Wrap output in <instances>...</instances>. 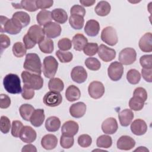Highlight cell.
Here are the masks:
<instances>
[{"instance_id": "cell-57", "label": "cell", "mask_w": 152, "mask_h": 152, "mask_svg": "<svg viewBox=\"0 0 152 152\" xmlns=\"http://www.w3.org/2000/svg\"><path fill=\"white\" fill-rule=\"evenodd\" d=\"M141 74L142 78L147 81L151 83L152 81V69H141Z\"/></svg>"}, {"instance_id": "cell-55", "label": "cell", "mask_w": 152, "mask_h": 152, "mask_svg": "<svg viewBox=\"0 0 152 152\" xmlns=\"http://www.w3.org/2000/svg\"><path fill=\"white\" fill-rule=\"evenodd\" d=\"M11 104V99L10 97L5 94L0 95V107L1 109H7Z\"/></svg>"}, {"instance_id": "cell-28", "label": "cell", "mask_w": 152, "mask_h": 152, "mask_svg": "<svg viewBox=\"0 0 152 152\" xmlns=\"http://www.w3.org/2000/svg\"><path fill=\"white\" fill-rule=\"evenodd\" d=\"M81 91L80 89L74 85L69 86L66 90L65 97L69 102H74L80 99Z\"/></svg>"}, {"instance_id": "cell-23", "label": "cell", "mask_w": 152, "mask_h": 152, "mask_svg": "<svg viewBox=\"0 0 152 152\" xmlns=\"http://www.w3.org/2000/svg\"><path fill=\"white\" fill-rule=\"evenodd\" d=\"M100 30L99 23L95 20H90L87 21L84 27V31L91 37L96 36L98 34Z\"/></svg>"}, {"instance_id": "cell-36", "label": "cell", "mask_w": 152, "mask_h": 152, "mask_svg": "<svg viewBox=\"0 0 152 152\" xmlns=\"http://www.w3.org/2000/svg\"><path fill=\"white\" fill-rule=\"evenodd\" d=\"M34 110V107L30 104H23L19 108L20 114L21 118L26 121H30V117Z\"/></svg>"}, {"instance_id": "cell-52", "label": "cell", "mask_w": 152, "mask_h": 152, "mask_svg": "<svg viewBox=\"0 0 152 152\" xmlns=\"http://www.w3.org/2000/svg\"><path fill=\"white\" fill-rule=\"evenodd\" d=\"M34 96V90L28 87V86L24 85L22 90L21 96L24 99L30 100Z\"/></svg>"}, {"instance_id": "cell-48", "label": "cell", "mask_w": 152, "mask_h": 152, "mask_svg": "<svg viewBox=\"0 0 152 152\" xmlns=\"http://www.w3.org/2000/svg\"><path fill=\"white\" fill-rule=\"evenodd\" d=\"M133 97L145 102L147 99V93L145 88L141 87H137L134 91Z\"/></svg>"}, {"instance_id": "cell-38", "label": "cell", "mask_w": 152, "mask_h": 152, "mask_svg": "<svg viewBox=\"0 0 152 152\" xmlns=\"http://www.w3.org/2000/svg\"><path fill=\"white\" fill-rule=\"evenodd\" d=\"M96 144L97 146L100 148H109L112 144V138L107 135H102L97 138Z\"/></svg>"}, {"instance_id": "cell-45", "label": "cell", "mask_w": 152, "mask_h": 152, "mask_svg": "<svg viewBox=\"0 0 152 152\" xmlns=\"http://www.w3.org/2000/svg\"><path fill=\"white\" fill-rule=\"evenodd\" d=\"M74 142V139L72 136H67L63 135L60 138V145L64 148H69L73 145Z\"/></svg>"}, {"instance_id": "cell-32", "label": "cell", "mask_w": 152, "mask_h": 152, "mask_svg": "<svg viewBox=\"0 0 152 152\" xmlns=\"http://www.w3.org/2000/svg\"><path fill=\"white\" fill-rule=\"evenodd\" d=\"M52 19L57 23L64 24L68 20L66 12L62 8H56L51 12Z\"/></svg>"}, {"instance_id": "cell-15", "label": "cell", "mask_w": 152, "mask_h": 152, "mask_svg": "<svg viewBox=\"0 0 152 152\" xmlns=\"http://www.w3.org/2000/svg\"><path fill=\"white\" fill-rule=\"evenodd\" d=\"M72 80L78 84L85 82L87 78V73L84 67L77 66L72 68L71 72Z\"/></svg>"}, {"instance_id": "cell-46", "label": "cell", "mask_w": 152, "mask_h": 152, "mask_svg": "<svg viewBox=\"0 0 152 152\" xmlns=\"http://www.w3.org/2000/svg\"><path fill=\"white\" fill-rule=\"evenodd\" d=\"M77 142L80 146L83 148H86L91 144L92 139L88 134H82L78 137Z\"/></svg>"}, {"instance_id": "cell-29", "label": "cell", "mask_w": 152, "mask_h": 152, "mask_svg": "<svg viewBox=\"0 0 152 152\" xmlns=\"http://www.w3.org/2000/svg\"><path fill=\"white\" fill-rule=\"evenodd\" d=\"M111 10L110 4L105 1H101L98 2L94 8L95 12L99 16L104 17L109 14Z\"/></svg>"}, {"instance_id": "cell-6", "label": "cell", "mask_w": 152, "mask_h": 152, "mask_svg": "<svg viewBox=\"0 0 152 152\" xmlns=\"http://www.w3.org/2000/svg\"><path fill=\"white\" fill-rule=\"evenodd\" d=\"M100 37L102 40L109 46H114L118 42L116 31L111 26L104 28L102 31Z\"/></svg>"}, {"instance_id": "cell-26", "label": "cell", "mask_w": 152, "mask_h": 152, "mask_svg": "<svg viewBox=\"0 0 152 152\" xmlns=\"http://www.w3.org/2000/svg\"><path fill=\"white\" fill-rule=\"evenodd\" d=\"M72 43L75 50L81 51L83 50L84 46L88 43V40L83 34L78 33L72 37Z\"/></svg>"}, {"instance_id": "cell-16", "label": "cell", "mask_w": 152, "mask_h": 152, "mask_svg": "<svg viewBox=\"0 0 152 152\" xmlns=\"http://www.w3.org/2000/svg\"><path fill=\"white\" fill-rule=\"evenodd\" d=\"M118 128V122L114 118H108L102 124V129L104 134H113Z\"/></svg>"}, {"instance_id": "cell-12", "label": "cell", "mask_w": 152, "mask_h": 152, "mask_svg": "<svg viewBox=\"0 0 152 152\" xmlns=\"http://www.w3.org/2000/svg\"><path fill=\"white\" fill-rule=\"evenodd\" d=\"M27 34L36 43H39L45 38V33L43 28L39 25H33L31 26Z\"/></svg>"}, {"instance_id": "cell-5", "label": "cell", "mask_w": 152, "mask_h": 152, "mask_svg": "<svg viewBox=\"0 0 152 152\" xmlns=\"http://www.w3.org/2000/svg\"><path fill=\"white\" fill-rule=\"evenodd\" d=\"M58 66V62L52 56H48L45 58L43 62V72L48 78H52L56 73Z\"/></svg>"}, {"instance_id": "cell-31", "label": "cell", "mask_w": 152, "mask_h": 152, "mask_svg": "<svg viewBox=\"0 0 152 152\" xmlns=\"http://www.w3.org/2000/svg\"><path fill=\"white\" fill-rule=\"evenodd\" d=\"M61 126V121L56 116H50L45 122V128L49 132H56Z\"/></svg>"}, {"instance_id": "cell-14", "label": "cell", "mask_w": 152, "mask_h": 152, "mask_svg": "<svg viewBox=\"0 0 152 152\" xmlns=\"http://www.w3.org/2000/svg\"><path fill=\"white\" fill-rule=\"evenodd\" d=\"M61 26L57 23L50 22L46 24L43 27L45 34L48 38H55L60 36L61 33Z\"/></svg>"}, {"instance_id": "cell-18", "label": "cell", "mask_w": 152, "mask_h": 152, "mask_svg": "<svg viewBox=\"0 0 152 152\" xmlns=\"http://www.w3.org/2000/svg\"><path fill=\"white\" fill-rule=\"evenodd\" d=\"M131 130L136 135H144L147 130V124L142 119H137L131 123Z\"/></svg>"}, {"instance_id": "cell-21", "label": "cell", "mask_w": 152, "mask_h": 152, "mask_svg": "<svg viewBox=\"0 0 152 152\" xmlns=\"http://www.w3.org/2000/svg\"><path fill=\"white\" fill-rule=\"evenodd\" d=\"M139 48L144 52L152 51V34L150 32L145 33L139 41Z\"/></svg>"}, {"instance_id": "cell-25", "label": "cell", "mask_w": 152, "mask_h": 152, "mask_svg": "<svg viewBox=\"0 0 152 152\" xmlns=\"http://www.w3.org/2000/svg\"><path fill=\"white\" fill-rule=\"evenodd\" d=\"M134 116L132 110L128 109H124L118 114L119 122L122 126H128L131 123Z\"/></svg>"}, {"instance_id": "cell-49", "label": "cell", "mask_w": 152, "mask_h": 152, "mask_svg": "<svg viewBox=\"0 0 152 152\" xmlns=\"http://www.w3.org/2000/svg\"><path fill=\"white\" fill-rule=\"evenodd\" d=\"M11 128V122L9 118L5 116L1 117L0 129L4 134H7Z\"/></svg>"}, {"instance_id": "cell-59", "label": "cell", "mask_w": 152, "mask_h": 152, "mask_svg": "<svg viewBox=\"0 0 152 152\" xmlns=\"http://www.w3.org/2000/svg\"><path fill=\"white\" fill-rule=\"evenodd\" d=\"M22 152H25V151H31V152H36L37 151V149L36 148V147L34 145H33V144H28L27 145H24L22 150H21Z\"/></svg>"}, {"instance_id": "cell-17", "label": "cell", "mask_w": 152, "mask_h": 152, "mask_svg": "<svg viewBox=\"0 0 152 152\" xmlns=\"http://www.w3.org/2000/svg\"><path fill=\"white\" fill-rule=\"evenodd\" d=\"M78 124L74 121H68L64 123L61 128V132L63 135L74 137L78 131Z\"/></svg>"}, {"instance_id": "cell-50", "label": "cell", "mask_w": 152, "mask_h": 152, "mask_svg": "<svg viewBox=\"0 0 152 152\" xmlns=\"http://www.w3.org/2000/svg\"><path fill=\"white\" fill-rule=\"evenodd\" d=\"M140 62L143 68L152 69V55H145L140 59Z\"/></svg>"}, {"instance_id": "cell-54", "label": "cell", "mask_w": 152, "mask_h": 152, "mask_svg": "<svg viewBox=\"0 0 152 152\" xmlns=\"http://www.w3.org/2000/svg\"><path fill=\"white\" fill-rule=\"evenodd\" d=\"M36 4L38 9L43 10L51 7L53 5V1L52 0H37Z\"/></svg>"}, {"instance_id": "cell-10", "label": "cell", "mask_w": 152, "mask_h": 152, "mask_svg": "<svg viewBox=\"0 0 152 152\" xmlns=\"http://www.w3.org/2000/svg\"><path fill=\"white\" fill-rule=\"evenodd\" d=\"M88 92L91 98L98 99L104 94V87L102 83L98 81H94L90 83L88 87Z\"/></svg>"}, {"instance_id": "cell-40", "label": "cell", "mask_w": 152, "mask_h": 152, "mask_svg": "<svg viewBox=\"0 0 152 152\" xmlns=\"http://www.w3.org/2000/svg\"><path fill=\"white\" fill-rule=\"evenodd\" d=\"M12 53L17 58H21L26 54L27 49L24 44L21 42H16L12 46Z\"/></svg>"}, {"instance_id": "cell-53", "label": "cell", "mask_w": 152, "mask_h": 152, "mask_svg": "<svg viewBox=\"0 0 152 152\" xmlns=\"http://www.w3.org/2000/svg\"><path fill=\"white\" fill-rule=\"evenodd\" d=\"M70 13L71 15L76 14L81 15L84 17L86 15V10L81 5H74L71 7L70 10Z\"/></svg>"}, {"instance_id": "cell-20", "label": "cell", "mask_w": 152, "mask_h": 152, "mask_svg": "<svg viewBox=\"0 0 152 152\" xmlns=\"http://www.w3.org/2000/svg\"><path fill=\"white\" fill-rule=\"evenodd\" d=\"M86 105L83 102H79L74 103L69 107L70 115L75 118H80L86 113Z\"/></svg>"}, {"instance_id": "cell-33", "label": "cell", "mask_w": 152, "mask_h": 152, "mask_svg": "<svg viewBox=\"0 0 152 152\" xmlns=\"http://www.w3.org/2000/svg\"><path fill=\"white\" fill-rule=\"evenodd\" d=\"M12 18L16 20L22 26V27H26L30 22V15L24 11L15 12L12 15Z\"/></svg>"}, {"instance_id": "cell-9", "label": "cell", "mask_w": 152, "mask_h": 152, "mask_svg": "<svg viewBox=\"0 0 152 152\" xmlns=\"http://www.w3.org/2000/svg\"><path fill=\"white\" fill-rule=\"evenodd\" d=\"M43 103L49 107L59 106L62 101V95L59 92L53 91H48L43 97Z\"/></svg>"}, {"instance_id": "cell-43", "label": "cell", "mask_w": 152, "mask_h": 152, "mask_svg": "<svg viewBox=\"0 0 152 152\" xmlns=\"http://www.w3.org/2000/svg\"><path fill=\"white\" fill-rule=\"evenodd\" d=\"M98 48L96 43H87L83 49V52L86 55L92 56L97 53Z\"/></svg>"}, {"instance_id": "cell-51", "label": "cell", "mask_w": 152, "mask_h": 152, "mask_svg": "<svg viewBox=\"0 0 152 152\" xmlns=\"http://www.w3.org/2000/svg\"><path fill=\"white\" fill-rule=\"evenodd\" d=\"M58 46L61 50L66 51L71 49L72 47V42L68 38H62L58 41Z\"/></svg>"}, {"instance_id": "cell-58", "label": "cell", "mask_w": 152, "mask_h": 152, "mask_svg": "<svg viewBox=\"0 0 152 152\" xmlns=\"http://www.w3.org/2000/svg\"><path fill=\"white\" fill-rule=\"evenodd\" d=\"M23 40L24 42V45L27 49H30L33 48V47L35 46V45L36 44L28 37V36L27 34L26 35H24V36L23 37Z\"/></svg>"}, {"instance_id": "cell-24", "label": "cell", "mask_w": 152, "mask_h": 152, "mask_svg": "<svg viewBox=\"0 0 152 152\" xmlns=\"http://www.w3.org/2000/svg\"><path fill=\"white\" fill-rule=\"evenodd\" d=\"M45 115L44 113V110L42 109H37L34 110L31 115L30 122L32 125L35 127L40 126L45 120Z\"/></svg>"}, {"instance_id": "cell-3", "label": "cell", "mask_w": 152, "mask_h": 152, "mask_svg": "<svg viewBox=\"0 0 152 152\" xmlns=\"http://www.w3.org/2000/svg\"><path fill=\"white\" fill-rule=\"evenodd\" d=\"M23 67L29 72L41 75L42 64L40 59L37 54L34 53H27L26 56Z\"/></svg>"}, {"instance_id": "cell-61", "label": "cell", "mask_w": 152, "mask_h": 152, "mask_svg": "<svg viewBox=\"0 0 152 152\" xmlns=\"http://www.w3.org/2000/svg\"><path fill=\"white\" fill-rule=\"evenodd\" d=\"M134 151H148V150L147 148H146L145 147L141 146V147H139L138 148H137V149H135Z\"/></svg>"}, {"instance_id": "cell-11", "label": "cell", "mask_w": 152, "mask_h": 152, "mask_svg": "<svg viewBox=\"0 0 152 152\" xmlns=\"http://www.w3.org/2000/svg\"><path fill=\"white\" fill-rule=\"evenodd\" d=\"M97 53L100 58L106 62L112 61L116 56V51L103 44L99 46Z\"/></svg>"}, {"instance_id": "cell-34", "label": "cell", "mask_w": 152, "mask_h": 152, "mask_svg": "<svg viewBox=\"0 0 152 152\" xmlns=\"http://www.w3.org/2000/svg\"><path fill=\"white\" fill-rule=\"evenodd\" d=\"M40 50L45 53H50L53 51L54 45L52 40L48 37H45L39 43Z\"/></svg>"}, {"instance_id": "cell-8", "label": "cell", "mask_w": 152, "mask_h": 152, "mask_svg": "<svg viewBox=\"0 0 152 152\" xmlns=\"http://www.w3.org/2000/svg\"><path fill=\"white\" fill-rule=\"evenodd\" d=\"M124 73V66L122 64L118 61L112 62L107 68V74L112 81L119 80Z\"/></svg>"}, {"instance_id": "cell-4", "label": "cell", "mask_w": 152, "mask_h": 152, "mask_svg": "<svg viewBox=\"0 0 152 152\" xmlns=\"http://www.w3.org/2000/svg\"><path fill=\"white\" fill-rule=\"evenodd\" d=\"M1 32L7 33L10 34H17L21 29L22 26L12 18L11 19L7 17L1 15Z\"/></svg>"}, {"instance_id": "cell-41", "label": "cell", "mask_w": 152, "mask_h": 152, "mask_svg": "<svg viewBox=\"0 0 152 152\" xmlns=\"http://www.w3.org/2000/svg\"><path fill=\"white\" fill-rule=\"evenodd\" d=\"M85 65L88 69L92 71H97L101 67L100 62L96 58L90 57L86 59Z\"/></svg>"}, {"instance_id": "cell-35", "label": "cell", "mask_w": 152, "mask_h": 152, "mask_svg": "<svg viewBox=\"0 0 152 152\" xmlns=\"http://www.w3.org/2000/svg\"><path fill=\"white\" fill-rule=\"evenodd\" d=\"M69 23L72 28L75 30L81 29L84 24V17L76 14L71 15L69 18Z\"/></svg>"}, {"instance_id": "cell-60", "label": "cell", "mask_w": 152, "mask_h": 152, "mask_svg": "<svg viewBox=\"0 0 152 152\" xmlns=\"http://www.w3.org/2000/svg\"><path fill=\"white\" fill-rule=\"evenodd\" d=\"M80 2L81 5L84 7H90L95 4L96 1L94 0H80Z\"/></svg>"}, {"instance_id": "cell-1", "label": "cell", "mask_w": 152, "mask_h": 152, "mask_svg": "<svg viewBox=\"0 0 152 152\" xmlns=\"http://www.w3.org/2000/svg\"><path fill=\"white\" fill-rule=\"evenodd\" d=\"M5 90L11 94H18L22 91L21 81L19 77L14 74H8L3 80Z\"/></svg>"}, {"instance_id": "cell-27", "label": "cell", "mask_w": 152, "mask_h": 152, "mask_svg": "<svg viewBox=\"0 0 152 152\" xmlns=\"http://www.w3.org/2000/svg\"><path fill=\"white\" fill-rule=\"evenodd\" d=\"M36 2V1L35 0H23L20 2V4L12 3V4L13 7L15 8H24L29 12H34L38 10Z\"/></svg>"}, {"instance_id": "cell-47", "label": "cell", "mask_w": 152, "mask_h": 152, "mask_svg": "<svg viewBox=\"0 0 152 152\" xmlns=\"http://www.w3.org/2000/svg\"><path fill=\"white\" fill-rule=\"evenodd\" d=\"M23 123L20 121H13L11 126V134L14 137H19L20 132L23 127Z\"/></svg>"}, {"instance_id": "cell-30", "label": "cell", "mask_w": 152, "mask_h": 152, "mask_svg": "<svg viewBox=\"0 0 152 152\" xmlns=\"http://www.w3.org/2000/svg\"><path fill=\"white\" fill-rule=\"evenodd\" d=\"M52 17L50 11L46 10H41L36 15V20L40 26H45L46 24L52 22Z\"/></svg>"}, {"instance_id": "cell-2", "label": "cell", "mask_w": 152, "mask_h": 152, "mask_svg": "<svg viewBox=\"0 0 152 152\" xmlns=\"http://www.w3.org/2000/svg\"><path fill=\"white\" fill-rule=\"evenodd\" d=\"M21 76L24 85H26L33 90H37L42 88L43 80L40 75L24 71L22 72Z\"/></svg>"}, {"instance_id": "cell-42", "label": "cell", "mask_w": 152, "mask_h": 152, "mask_svg": "<svg viewBox=\"0 0 152 152\" xmlns=\"http://www.w3.org/2000/svg\"><path fill=\"white\" fill-rule=\"evenodd\" d=\"M56 56L58 57L60 62L62 63H68L72 61L73 55L70 52H65L58 50L56 52Z\"/></svg>"}, {"instance_id": "cell-22", "label": "cell", "mask_w": 152, "mask_h": 152, "mask_svg": "<svg viewBox=\"0 0 152 152\" xmlns=\"http://www.w3.org/2000/svg\"><path fill=\"white\" fill-rule=\"evenodd\" d=\"M58 144V139L55 135L46 134L43 137L41 140V145L46 150H52L55 148Z\"/></svg>"}, {"instance_id": "cell-39", "label": "cell", "mask_w": 152, "mask_h": 152, "mask_svg": "<svg viewBox=\"0 0 152 152\" xmlns=\"http://www.w3.org/2000/svg\"><path fill=\"white\" fill-rule=\"evenodd\" d=\"M126 79L130 84H137L141 80V74L138 70L131 69L126 74Z\"/></svg>"}, {"instance_id": "cell-56", "label": "cell", "mask_w": 152, "mask_h": 152, "mask_svg": "<svg viewBox=\"0 0 152 152\" xmlns=\"http://www.w3.org/2000/svg\"><path fill=\"white\" fill-rule=\"evenodd\" d=\"M0 43H1V51H2L7 49L10 45V39L9 37L4 34H1L0 35Z\"/></svg>"}, {"instance_id": "cell-19", "label": "cell", "mask_w": 152, "mask_h": 152, "mask_svg": "<svg viewBox=\"0 0 152 152\" xmlns=\"http://www.w3.org/2000/svg\"><path fill=\"white\" fill-rule=\"evenodd\" d=\"M118 148L122 150H129L134 147L135 145V140L128 135L121 136L117 141Z\"/></svg>"}, {"instance_id": "cell-44", "label": "cell", "mask_w": 152, "mask_h": 152, "mask_svg": "<svg viewBox=\"0 0 152 152\" xmlns=\"http://www.w3.org/2000/svg\"><path fill=\"white\" fill-rule=\"evenodd\" d=\"M145 102L132 97L129 101V106L131 110L135 111H140L144 107Z\"/></svg>"}, {"instance_id": "cell-7", "label": "cell", "mask_w": 152, "mask_h": 152, "mask_svg": "<svg viewBox=\"0 0 152 152\" xmlns=\"http://www.w3.org/2000/svg\"><path fill=\"white\" fill-rule=\"evenodd\" d=\"M137 58V53L134 49L126 48L122 49L119 54L118 59L121 64L128 65L133 64Z\"/></svg>"}, {"instance_id": "cell-13", "label": "cell", "mask_w": 152, "mask_h": 152, "mask_svg": "<svg viewBox=\"0 0 152 152\" xmlns=\"http://www.w3.org/2000/svg\"><path fill=\"white\" fill-rule=\"evenodd\" d=\"M37 134L35 130L29 126H24L20 132V138L26 143H31L36 139Z\"/></svg>"}, {"instance_id": "cell-37", "label": "cell", "mask_w": 152, "mask_h": 152, "mask_svg": "<svg viewBox=\"0 0 152 152\" xmlns=\"http://www.w3.org/2000/svg\"><path fill=\"white\" fill-rule=\"evenodd\" d=\"M48 88L50 91L61 92L64 88V82L59 78H52L49 81Z\"/></svg>"}]
</instances>
